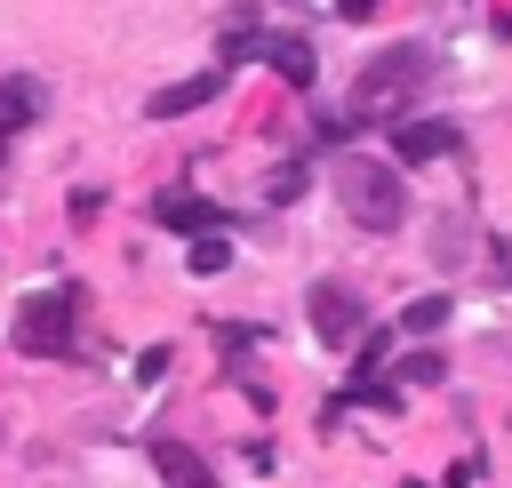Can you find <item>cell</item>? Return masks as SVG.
Returning <instances> with one entry per match:
<instances>
[{
	"mask_svg": "<svg viewBox=\"0 0 512 488\" xmlns=\"http://www.w3.org/2000/svg\"><path fill=\"white\" fill-rule=\"evenodd\" d=\"M336 208H344L360 232H392V224H408V184H400V168L344 152V160H336Z\"/></svg>",
	"mask_w": 512,
	"mask_h": 488,
	"instance_id": "6da1fadb",
	"label": "cell"
},
{
	"mask_svg": "<svg viewBox=\"0 0 512 488\" xmlns=\"http://www.w3.org/2000/svg\"><path fill=\"white\" fill-rule=\"evenodd\" d=\"M432 72H440V56L424 48V40H400V48H384L368 72H360V88H352V120H376V112H400L416 88H432Z\"/></svg>",
	"mask_w": 512,
	"mask_h": 488,
	"instance_id": "7a4b0ae2",
	"label": "cell"
},
{
	"mask_svg": "<svg viewBox=\"0 0 512 488\" xmlns=\"http://www.w3.org/2000/svg\"><path fill=\"white\" fill-rule=\"evenodd\" d=\"M72 296H24L16 304V320H8V336H16V352H32V360H64L72 352Z\"/></svg>",
	"mask_w": 512,
	"mask_h": 488,
	"instance_id": "3957f363",
	"label": "cell"
},
{
	"mask_svg": "<svg viewBox=\"0 0 512 488\" xmlns=\"http://www.w3.org/2000/svg\"><path fill=\"white\" fill-rule=\"evenodd\" d=\"M304 312H312V336L320 344H360V328H368V312H360V296L344 280H312Z\"/></svg>",
	"mask_w": 512,
	"mask_h": 488,
	"instance_id": "277c9868",
	"label": "cell"
},
{
	"mask_svg": "<svg viewBox=\"0 0 512 488\" xmlns=\"http://www.w3.org/2000/svg\"><path fill=\"white\" fill-rule=\"evenodd\" d=\"M256 56H264L288 88H312V72H320V64H312V48H304L296 32H256Z\"/></svg>",
	"mask_w": 512,
	"mask_h": 488,
	"instance_id": "5b68a950",
	"label": "cell"
},
{
	"mask_svg": "<svg viewBox=\"0 0 512 488\" xmlns=\"http://www.w3.org/2000/svg\"><path fill=\"white\" fill-rule=\"evenodd\" d=\"M448 144H456V128H448V120H400V128H392L400 168H424V160H440Z\"/></svg>",
	"mask_w": 512,
	"mask_h": 488,
	"instance_id": "8992f818",
	"label": "cell"
},
{
	"mask_svg": "<svg viewBox=\"0 0 512 488\" xmlns=\"http://www.w3.org/2000/svg\"><path fill=\"white\" fill-rule=\"evenodd\" d=\"M152 464H160V480H168V488H216V472H208L184 440H168V432H152Z\"/></svg>",
	"mask_w": 512,
	"mask_h": 488,
	"instance_id": "52a82bcc",
	"label": "cell"
},
{
	"mask_svg": "<svg viewBox=\"0 0 512 488\" xmlns=\"http://www.w3.org/2000/svg\"><path fill=\"white\" fill-rule=\"evenodd\" d=\"M152 216H160V224H176V232H200V240L224 224V216H216V200H192V192H160V200H152Z\"/></svg>",
	"mask_w": 512,
	"mask_h": 488,
	"instance_id": "ba28073f",
	"label": "cell"
},
{
	"mask_svg": "<svg viewBox=\"0 0 512 488\" xmlns=\"http://www.w3.org/2000/svg\"><path fill=\"white\" fill-rule=\"evenodd\" d=\"M216 88H224V72H192V80H176V88H160V96H152L144 112H152V120H176V112H192V104H208Z\"/></svg>",
	"mask_w": 512,
	"mask_h": 488,
	"instance_id": "9c48e42d",
	"label": "cell"
},
{
	"mask_svg": "<svg viewBox=\"0 0 512 488\" xmlns=\"http://www.w3.org/2000/svg\"><path fill=\"white\" fill-rule=\"evenodd\" d=\"M400 328H408V336H440V328H448V296H416V304L400 312Z\"/></svg>",
	"mask_w": 512,
	"mask_h": 488,
	"instance_id": "30bf717a",
	"label": "cell"
},
{
	"mask_svg": "<svg viewBox=\"0 0 512 488\" xmlns=\"http://www.w3.org/2000/svg\"><path fill=\"white\" fill-rule=\"evenodd\" d=\"M184 256H192V272H224V264H232V248H224V232H208V240H192Z\"/></svg>",
	"mask_w": 512,
	"mask_h": 488,
	"instance_id": "8fae6325",
	"label": "cell"
},
{
	"mask_svg": "<svg viewBox=\"0 0 512 488\" xmlns=\"http://www.w3.org/2000/svg\"><path fill=\"white\" fill-rule=\"evenodd\" d=\"M400 376H408V384H432V376H440V352H408Z\"/></svg>",
	"mask_w": 512,
	"mask_h": 488,
	"instance_id": "7c38bea8",
	"label": "cell"
},
{
	"mask_svg": "<svg viewBox=\"0 0 512 488\" xmlns=\"http://www.w3.org/2000/svg\"><path fill=\"white\" fill-rule=\"evenodd\" d=\"M376 8H384V0H336V16H352V24H368Z\"/></svg>",
	"mask_w": 512,
	"mask_h": 488,
	"instance_id": "4fadbf2b",
	"label": "cell"
},
{
	"mask_svg": "<svg viewBox=\"0 0 512 488\" xmlns=\"http://www.w3.org/2000/svg\"><path fill=\"white\" fill-rule=\"evenodd\" d=\"M496 32H512V0H504V8H496Z\"/></svg>",
	"mask_w": 512,
	"mask_h": 488,
	"instance_id": "5bb4252c",
	"label": "cell"
}]
</instances>
